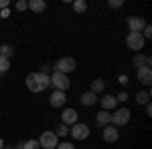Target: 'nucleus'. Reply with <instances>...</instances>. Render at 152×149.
Here are the masks:
<instances>
[{
	"mask_svg": "<svg viewBox=\"0 0 152 149\" xmlns=\"http://www.w3.org/2000/svg\"><path fill=\"white\" fill-rule=\"evenodd\" d=\"M24 83H26V89L31 93H41V91H45L47 87H51V77L41 75V73H28Z\"/></svg>",
	"mask_w": 152,
	"mask_h": 149,
	"instance_id": "f257e3e1",
	"label": "nucleus"
},
{
	"mask_svg": "<svg viewBox=\"0 0 152 149\" xmlns=\"http://www.w3.org/2000/svg\"><path fill=\"white\" fill-rule=\"evenodd\" d=\"M130 119H132V111L126 109V107H122V109H116L114 113H112V123L110 125L114 127H124L130 123Z\"/></svg>",
	"mask_w": 152,
	"mask_h": 149,
	"instance_id": "f03ea898",
	"label": "nucleus"
},
{
	"mask_svg": "<svg viewBox=\"0 0 152 149\" xmlns=\"http://www.w3.org/2000/svg\"><path fill=\"white\" fill-rule=\"evenodd\" d=\"M51 85L55 87V91H67L71 87V81L67 75H63V73H57V71H53V75H51Z\"/></svg>",
	"mask_w": 152,
	"mask_h": 149,
	"instance_id": "7ed1b4c3",
	"label": "nucleus"
},
{
	"mask_svg": "<svg viewBox=\"0 0 152 149\" xmlns=\"http://www.w3.org/2000/svg\"><path fill=\"white\" fill-rule=\"evenodd\" d=\"M75 67H77L75 58H71V57H63V58H59L57 63L53 65V71H57V73H63V75H67V73H71V71H75Z\"/></svg>",
	"mask_w": 152,
	"mask_h": 149,
	"instance_id": "20e7f679",
	"label": "nucleus"
},
{
	"mask_svg": "<svg viewBox=\"0 0 152 149\" xmlns=\"http://www.w3.org/2000/svg\"><path fill=\"white\" fill-rule=\"evenodd\" d=\"M37 141H39L41 149H43V147H45V149H57V145H59V137L55 135V131H45Z\"/></svg>",
	"mask_w": 152,
	"mask_h": 149,
	"instance_id": "39448f33",
	"label": "nucleus"
},
{
	"mask_svg": "<svg viewBox=\"0 0 152 149\" xmlns=\"http://www.w3.org/2000/svg\"><path fill=\"white\" fill-rule=\"evenodd\" d=\"M89 133H91V129L85 125V123H75V125H71V129H69V135L73 139H77V141H83V139H87L89 137Z\"/></svg>",
	"mask_w": 152,
	"mask_h": 149,
	"instance_id": "423d86ee",
	"label": "nucleus"
},
{
	"mask_svg": "<svg viewBox=\"0 0 152 149\" xmlns=\"http://www.w3.org/2000/svg\"><path fill=\"white\" fill-rule=\"evenodd\" d=\"M126 45H128L130 50L140 53V48L144 46V36H142L140 32H128V36H126Z\"/></svg>",
	"mask_w": 152,
	"mask_h": 149,
	"instance_id": "0eeeda50",
	"label": "nucleus"
},
{
	"mask_svg": "<svg viewBox=\"0 0 152 149\" xmlns=\"http://www.w3.org/2000/svg\"><path fill=\"white\" fill-rule=\"evenodd\" d=\"M126 24H128L130 32H142L144 30V26H146V18L144 16H130L128 20H126Z\"/></svg>",
	"mask_w": 152,
	"mask_h": 149,
	"instance_id": "6e6552de",
	"label": "nucleus"
},
{
	"mask_svg": "<svg viewBox=\"0 0 152 149\" xmlns=\"http://www.w3.org/2000/svg\"><path fill=\"white\" fill-rule=\"evenodd\" d=\"M102 137H104V141H107V143H116L118 139H120V131H118V127L107 125V127H104V131H102Z\"/></svg>",
	"mask_w": 152,
	"mask_h": 149,
	"instance_id": "1a4fd4ad",
	"label": "nucleus"
},
{
	"mask_svg": "<svg viewBox=\"0 0 152 149\" xmlns=\"http://www.w3.org/2000/svg\"><path fill=\"white\" fill-rule=\"evenodd\" d=\"M49 103H51V107L59 109V107H63V105L67 103V95H65L63 91H53L51 97H49Z\"/></svg>",
	"mask_w": 152,
	"mask_h": 149,
	"instance_id": "9d476101",
	"label": "nucleus"
},
{
	"mask_svg": "<svg viewBox=\"0 0 152 149\" xmlns=\"http://www.w3.org/2000/svg\"><path fill=\"white\" fill-rule=\"evenodd\" d=\"M61 123L63 125H75L77 123V111L75 109H65L63 113H61Z\"/></svg>",
	"mask_w": 152,
	"mask_h": 149,
	"instance_id": "9b49d317",
	"label": "nucleus"
},
{
	"mask_svg": "<svg viewBox=\"0 0 152 149\" xmlns=\"http://www.w3.org/2000/svg\"><path fill=\"white\" fill-rule=\"evenodd\" d=\"M138 81H140L142 85H146V87H150L152 83V67H142V69H138Z\"/></svg>",
	"mask_w": 152,
	"mask_h": 149,
	"instance_id": "f8f14e48",
	"label": "nucleus"
},
{
	"mask_svg": "<svg viewBox=\"0 0 152 149\" xmlns=\"http://www.w3.org/2000/svg\"><path fill=\"white\" fill-rule=\"evenodd\" d=\"M99 105H102V111H114L118 107V101L116 97H112V95H105L99 99Z\"/></svg>",
	"mask_w": 152,
	"mask_h": 149,
	"instance_id": "ddd939ff",
	"label": "nucleus"
},
{
	"mask_svg": "<svg viewBox=\"0 0 152 149\" xmlns=\"http://www.w3.org/2000/svg\"><path fill=\"white\" fill-rule=\"evenodd\" d=\"M132 63L138 67V69H142V67H150L152 65V58L146 57V55H142V53H134V57H132Z\"/></svg>",
	"mask_w": 152,
	"mask_h": 149,
	"instance_id": "4468645a",
	"label": "nucleus"
},
{
	"mask_svg": "<svg viewBox=\"0 0 152 149\" xmlns=\"http://www.w3.org/2000/svg\"><path fill=\"white\" fill-rule=\"evenodd\" d=\"M95 123L102 127V129L107 127L110 123H112V113H107V111H99V113L95 115Z\"/></svg>",
	"mask_w": 152,
	"mask_h": 149,
	"instance_id": "2eb2a0df",
	"label": "nucleus"
},
{
	"mask_svg": "<svg viewBox=\"0 0 152 149\" xmlns=\"http://www.w3.org/2000/svg\"><path fill=\"white\" fill-rule=\"evenodd\" d=\"M81 103L85 105V107H91V105L97 103V95H95V93H91V91H85L81 95Z\"/></svg>",
	"mask_w": 152,
	"mask_h": 149,
	"instance_id": "dca6fc26",
	"label": "nucleus"
},
{
	"mask_svg": "<svg viewBox=\"0 0 152 149\" xmlns=\"http://www.w3.org/2000/svg\"><path fill=\"white\" fill-rule=\"evenodd\" d=\"M28 8L33 12H37V14H39V12H45L47 2H45V0H31V2H28Z\"/></svg>",
	"mask_w": 152,
	"mask_h": 149,
	"instance_id": "f3484780",
	"label": "nucleus"
},
{
	"mask_svg": "<svg viewBox=\"0 0 152 149\" xmlns=\"http://www.w3.org/2000/svg\"><path fill=\"white\" fill-rule=\"evenodd\" d=\"M136 103H138V105L150 103V91H138V93H136Z\"/></svg>",
	"mask_w": 152,
	"mask_h": 149,
	"instance_id": "a211bd4d",
	"label": "nucleus"
},
{
	"mask_svg": "<svg viewBox=\"0 0 152 149\" xmlns=\"http://www.w3.org/2000/svg\"><path fill=\"white\" fill-rule=\"evenodd\" d=\"M104 89H105V83H104L102 79L91 81V89H89L91 93H95V95H97V93H104Z\"/></svg>",
	"mask_w": 152,
	"mask_h": 149,
	"instance_id": "6ab92c4d",
	"label": "nucleus"
},
{
	"mask_svg": "<svg viewBox=\"0 0 152 149\" xmlns=\"http://www.w3.org/2000/svg\"><path fill=\"white\" fill-rule=\"evenodd\" d=\"M73 10L77 12V14H83V12L87 10V2L85 0H75L73 2Z\"/></svg>",
	"mask_w": 152,
	"mask_h": 149,
	"instance_id": "aec40b11",
	"label": "nucleus"
},
{
	"mask_svg": "<svg viewBox=\"0 0 152 149\" xmlns=\"http://www.w3.org/2000/svg\"><path fill=\"white\" fill-rule=\"evenodd\" d=\"M0 55L6 57V58H10L12 55H14V48H12L10 45H2V46H0Z\"/></svg>",
	"mask_w": 152,
	"mask_h": 149,
	"instance_id": "412c9836",
	"label": "nucleus"
},
{
	"mask_svg": "<svg viewBox=\"0 0 152 149\" xmlns=\"http://www.w3.org/2000/svg\"><path fill=\"white\" fill-rule=\"evenodd\" d=\"M8 69H10V58H6V57H2V55H0V73L4 75Z\"/></svg>",
	"mask_w": 152,
	"mask_h": 149,
	"instance_id": "4be33fe9",
	"label": "nucleus"
},
{
	"mask_svg": "<svg viewBox=\"0 0 152 149\" xmlns=\"http://www.w3.org/2000/svg\"><path fill=\"white\" fill-rule=\"evenodd\" d=\"M55 135H57V137H65V135H69V127L61 123V125L57 127V131H55Z\"/></svg>",
	"mask_w": 152,
	"mask_h": 149,
	"instance_id": "5701e85b",
	"label": "nucleus"
},
{
	"mask_svg": "<svg viewBox=\"0 0 152 149\" xmlns=\"http://www.w3.org/2000/svg\"><path fill=\"white\" fill-rule=\"evenodd\" d=\"M24 149H41V145H39V141L37 139H28L26 143H23Z\"/></svg>",
	"mask_w": 152,
	"mask_h": 149,
	"instance_id": "b1692460",
	"label": "nucleus"
},
{
	"mask_svg": "<svg viewBox=\"0 0 152 149\" xmlns=\"http://www.w3.org/2000/svg\"><path fill=\"white\" fill-rule=\"evenodd\" d=\"M122 4H124V0H107V8H112V10H118Z\"/></svg>",
	"mask_w": 152,
	"mask_h": 149,
	"instance_id": "393cba45",
	"label": "nucleus"
},
{
	"mask_svg": "<svg viewBox=\"0 0 152 149\" xmlns=\"http://www.w3.org/2000/svg\"><path fill=\"white\" fill-rule=\"evenodd\" d=\"M140 35L144 36V40H146V38H152V26H150V24H146V26H144V30H142Z\"/></svg>",
	"mask_w": 152,
	"mask_h": 149,
	"instance_id": "a878e982",
	"label": "nucleus"
},
{
	"mask_svg": "<svg viewBox=\"0 0 152 149\" xmlns=\"http://www.w3.org/2000/svg\"><path fill=\"white\" fill-rule=\"evenodd\" d=\"M14 8L23 12V10H26V8H28V2H26V0H18V2L14 4Z\"/></svg>",
	"mask_w": 152,
	"mask_h": 149,
	"instance_id": "bb28decb",
	"label": "nucleus"
},
{
	"mask_svg": "<svg viewBox=\"0 0 152 149\" xmlns=\"http://www.w3.org/2000/svg\"><path fill=\"white\" fill-rule=\"evenodd\" d=\"M128 99H130V97H128V93H126V91H122V93H118V95H116V101H118V103H126Z\"/></svg>",
	"mask_w": 152,
	"mask_h": 149,
	"instance_id": "cd10ccee",
	"label": "nucleus"
},
{
	"mask_svg": "<svg viewBox=\"0 0 152 149\" xmlns=\"http://www.w3.org/2000/svg\"><path fill=\"white\" fill-rule=\"evenodd\" d=\"M41 75H47V77H51V75H53V65H43Z\"/></svg>",
	"mask_w": 152,
	"mask_h": 149,
	"instance_id": "c85d7f7f",
	"label": "nucleus"
},
{
	"mask_svg": "<svg viewBox=\"0 0 152 149\" xmlns=\"http://www.w3.org/2000/svg\"><path fill=\"white\" fill-rule=\"evenodd\" d=\"M57 149H75V145L73 143H69V141H63V143H59Z\"/></svg>",
	"mask_w": 152,
	"mask_h": 149,
	"instance_id": "c756f323",
	"label": "nucleus"
},
{
	"mask_svg": "<svg viewBox=\"0 0 152 149\" xmlns=\"http://www.w3.org/2000/svg\"><path fill=\"white\" fill-rule=\"evenodd\" d=\"M2 18H10V8H2L0 10V20Z\"/></svg>",
	"mask_w": 152,
	"mask_h": 149,
	"instance_id": "7c9ffc66",
	"label": "nucleus"
},
{
	"mask_svg": "<svg viewBox=\"0 0 152 149\" xmlns=\"http://www.w3.org/2000/svg\"><path fill=\"white\" fill-rule=\"evenodd\" d=\"M128 75H120V77H118V83H122V85H126V83H128Z\"/></svg>",
	"mask_w": 152,
	"mask_h": 149,
	"instance_id": "2f4dec72",
	"label": "nucleus"
},
{
	"mask_svg": "<svg viewBox=\"0 0 152 149\" xmlns=\"http://www.w3.org/2000/svg\"><path fill=\"white\" fill-rule=\"evenodd\" d=\"M2 8H8V0H0V10Z\"/></svg>",
	"mask_w": 152,
	"mask_h": 149,
	"instance_id": "473e14b6",
	"label": "nucleus"
},
{
	"mask_svg": "<svg viewBox=\"0 0 152 149\" xmlns=\"http://www.w3.org/2000/svg\"><path fill=\"white\" fill-rule=\"evenodd\" d=\"M146 115H148V117L152 115V107H150V103H146Z\"/></svg>",
	"mask_w": 152,
	"mask_h": 149,
	"instance_id": "72a5a7b5",
	"label": "nucleus"
},
{
	"mask_svg": "<svg viewBox=\"0 0 152 149\" xmlns=\"http://www.w3.org/2000/svg\"><path fill=\"white\" fill-rule=\"evenodd\" d=\"M23 143H24V141H20V143H16V145H14V149H24V147H23Z\"/></svg>",
	"mask_w": 152,
	"mask_h": 149,
	"instance_id": "f704fd0d",
	"label": "nucleus"
},
{
	"mask_svg": "<svg viewBox=\"0 0 152 149\" xmlns=\"http://www.w3.org/2000/svg\"><path fill=\"white\" fill-rule=\"evenodd\" d=\"M2 149H14L12 145H2Z\"/></svg>",
	"mask_w": 152,
	"mask_h": 149,
	"instance_id": "c9c22d12",
	"label": "nucleus"
},
{
	"mask_svg": "<svg viewBox=\"0 0 152 149\" xmlns=\"http://www.w3.org/2000/svg\"><path fill=\"white\" fill-rule=\"evenodd\" d=\"M2 145H4V141H2V139H0V149H2Z\"/></svg>",
	"mask_w": 152,
	"mask_h": 149,
	"instance_id": "e433bc0d",
	"label": "nucleus"
},
{
	"mask_svg": "<svg viewBox=\"0 0 152 149\" xmlns=\"http://www.w3.org/2000/svg\"><path fill=\"white\" fill-rule=\"evenodd\" d=\"M0 46H2V45H0Z\"/></svg>",
	"mask_w": 152,
	"mask_h": 149,
	"instance_id": "4c0bfd02",
	"label": "nucleus"
}]
</instances>
